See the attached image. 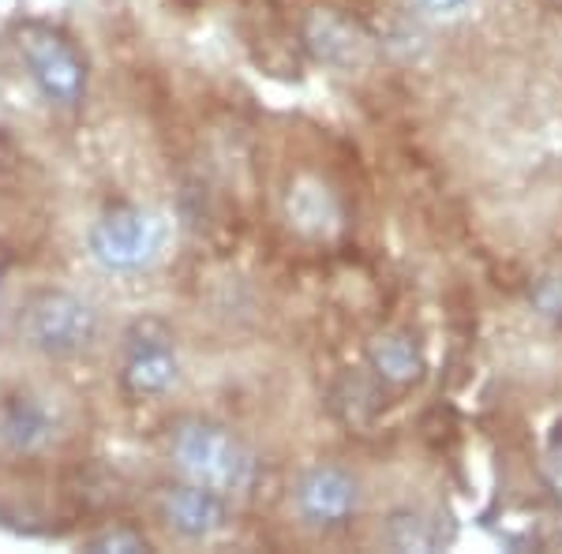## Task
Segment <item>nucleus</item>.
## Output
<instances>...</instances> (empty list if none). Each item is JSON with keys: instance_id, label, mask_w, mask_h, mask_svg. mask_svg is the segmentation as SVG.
<instances>
[{"instance_id": "obj_1", "label": "nucleus", "mask_w": 562, "mask_h": 554, "mask_svg": "<svg viewBox=\"0 0 562 554\" xmlns=\"http://www.w3.org/2000/svg\"><path fill=\"white\" fill-rule=\"evenodd\" d=\"M177 457L180 468L188 472L199 484H211V487H244L251 476V461L222 427H184L177 439Z\"/></svg>"}, {"instance_id": "obj_2", "label": "nucleus", "mask_w": 562, "mask_h": 554, "mask_svg": "<svg viewBox=\"0 0 562 554\" xmlns=\"http://www.w3.org/2000/svg\"><path fill=\"white\" fill-rule=\"evenodd\" d=\"M296 510L315 529H341L360 510V484L346 468H312L296 487Z\"/></svg>"}, {"instance_id": "obj_3", "label": "nucleus", "mask_w": 562, "mask_h": 554, "mask_svg": "<svg viewBox=\"0 0 562 554\" xmlns=\"http://www.w3.org/2000/svg\"><path fill=\"white\" fill-rule=\"evenodd\" d=\"M304 45L312 49V57L319 60V65H330V68H357L360 60L368 57L364 31L352 20H346V15L330 12V8H319V12L307 15Z\"/></svg>"}, {"instance_id": "obj_4", "label": "nucleus", "mask_w": 562, "mask_h": 554, "mask_svg": "<svg viewBox=\"0 0 562 554\" xmlns=\"http://www.w3.org/2000/svg\"><path fill=\"white\" fill-rule=\"evenodd\" d=\"M169 517H173V524L184 535L203 540V535H211L225 524V506L214 490L184 487V490H177L173 502H169Z\"/></svg>"}, {"instance_id": "obj_5", "label": "nucleus", "mask_w": 562, "mask_h": 554, "mask_svg": "<svg viewBox=\"0 0 562 554\" xmlns=\"http://www.w3.org/2000/svg\"><path fill=\"white\" fill-rule=\"evenodd\" d=\"M371 368H375L386 383L409 386L424 375V357L409 338H402V333H386V338H379L375 344H371Z\"/></svg>"}, {"instance_id": "obj_6", "label": "nucleus", "mask_w": 562, "mask_h": 554, "mask_svg": "<svg viewBox=\"0 0 562 554\" xmlns=\"http://www.w3.org/2000/svg\"><path fill=\"white\" fill-rule=\"evenodd\" d=\"M386 543L394 551H435L442 543V529L431 521L428 513L402 510L390 517L386 524Z\"/></svg>"}, {"instance_id": "obj_7", "label": "nucleus", "mask_w": 562, "mask_h": 554, "mask_svg": "<svg viewBox=\"0 0 562 554\" xmlns=\"http://www.w3.org/2000/svg\"><path fill=\"white\" fill-rule=\"evenodd\" d=\"M532 304H537L548 319H559L562 315V278H543L537 285V293H532Z\"/></svg>"}, {"instance_id": "obj_8", "label": "nucleus", "mask_w": 562, "mask_h": 554, "mask_svg": "<svg viewBox=\"0 0 562 554\" xmlns=\"http://www.w3.org/2000/svg\"><path fill=\"white\" fill-rule=\"evenodd\" d=\"M416 4L428 15H435V20H458V15L473 12L476 0H416Z\"/></svg>"}]
</instances>
